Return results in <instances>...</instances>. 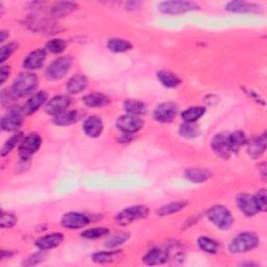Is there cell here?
Returning <instances> with one entry per match:
<instances>
[{
	"label": "cell",
	"instance_id": "cell-19",
	"mask_svg": "<svg viewBox=\"0 0 267 267\" xmlns=\"http://www.w3.org/2000/svg\"><path fill=\"white\" fill-rule=\"evenodd\" d=\"M84 132L91 138H96L101 135L103 130V122L97 116H91L84 122Z\"/></svg>",
	"mask_w": 267,
	"mask_h": 267
},
{
	"label": "cell",
	"instance_id": "cell-28",
	"mask_svg": "<svg viewBox=\"0 0 267 267\" xmlns=\"http://www.w3.org/2000/svg\"><path fill=\"white\" fill-rule=\"evenodd\" d=\"M123 106L127 113L134 116L144 115L147 111L145 103L138 99H127L124 101Z\"/></svg>",
	"mask_w": 267,
	"mask_h": 267
},
{
	"label": "cell",
	"instance_id": "cell-12",
	"mask_svg": "<svg viewBox=\"0 0 267 267\" xmlns=\"http://www.w3.org/2000/svg\"><path fill=\"white\" fill-rule=\"evenodd\" d=\"M23 123L22 114L18 111H9L1 119V129L6 132L17 131Z\"/></svg>",
	"mask_w": 267,
	"mask_h": 267
},
{
	"label": "cell",
	"instance_id": "cell-47",
	"mask_svg": "<svg viewBox=\"0 0 267 267\" xmlns=\"http://www.w3.org/2000/svg\"><path fill=\"white\" fill-rule=\"evenodd\" d=\"M5 34H7L5 30H1V34H0V35H1V42H4L5 41V37H6Z\"/></svg>",
	"mask_w": 267,
	"mask_h": 267
},
{
	"label": "cell",
	"instance_id": "cell-36",
	"mask_svg": "<svg viewBox=\"0 0 267 267\" xmlns=\"http://www.w3.org/2000/svg\"><path fill=\"white\" fill-rule=\"evenodd\" d=\"M130 239V234L125 233V232H120V233H116L114 236H112L108 242L105 243V247L109 249H114L119 247V245L125 243L127 240Z\"/></svg>",
	"mask_w": 267,
	"mask_h": 267
},
{
	"label": "cell",
	"instance_id": "cell-16",
	"mask_svg": "<svg viewBox=\"0 0 267 267\" xmlns=\"http://www.w3.org/2000/svg\"><path fill=\"white\" fill-rule=\"evenodd\" d=\"M237 205L247 216H253L259 212L255 196L247 193H242L237 196Z\"/></svg>",
	"mask_w": 267,
	"mask_h": 267
},
{
	"label": "cell",
	"instance_id": "cell-21",
	"mask_svg": "<svg viewBox=\"0 0 267 267\" xmlns=\"http://www.w3.org/2000/svg\"><path fill=\"white\" fill-rule=\"evenodd\" d=\"M167 258L168 252L166 250L153 249L145 255L143 261L146 265H160L165 263L167 261Z\"/></svg>",
	"mask_w": 267,
	"mask_h": 267
},
{
	"label": "cell",
	"instance_id": "cell-24",
	"mask_svg": "<svg viewBox=\"0 0 267 267\" xmlns=\"http://www.w3.org/2000/svg\"><path fill=\"white\" fill-rule=\"evenodd\" d=\"M88 86V80L84 76H76L71 78L67 83V91L71 94H78L84 91Z\"/></svg>",
	"mask_w": 267,
	"mask_h": 267
},
{
	"label": "cell",
	"instance_id": "cell-1",
	"mask_svg": "<svg viewBox=\"0 0 267 267\" xmlns=\"http://www.w3.org/2000/svg\"><path fill=\"white\" fill-rule=\"evenodd\" d=\"M38 84L39 81L36 74L31 72L21 73L15 80L10 90H12L16 97H25V96H28L36 91Z\"/></svg>",
	"mask_w": 267,
	"mask_h": 267
},
{
	"label": "cell",
	"instance_id": "cell-46",
	"mask_svg": "<svg viewBox=\"0 0 267 267\" xmlns=\"http://www.w3.org/2000/svg\"><path fill=\"white\" fill-rule=\"evenodd\" d=\"M265 163H262L259 165V169H261V177L265 179L266 178V167H265Z\"/></svg>",
	"mask_w": 267,
	"mask_h": 267
},
{
	"label": "cell",
	"instance_id": "cell-26",
	"mask_svg": "<svg viewBox=\"0 0 267 267\" xmlns=\"http://www.w3.org/2000/svg\"><path fill=\"white\" fill-rule=\"evenodd\" d=\"M245 142H247V137H245L243 132L236 131L234 133L228 134V143L232 154L237 153L239 148L245 144Z\"/></svg>",
	"mask_w": 267,
	"mask_h": 267
},
{
	"label": "cell",
	"instance_id": "cell-29",
	"mask_svg": "<svg viewBox=\"0 0 267 267\" xmlns=\"http://www.w3.org/2000/svg\"><path fill=\"white\" fill-rule=\"evenodd\" d=\"M157 77L160 83H161L166 88H176L180 84V80L178 79V77L170 71H165V70L159 71Z\"/></svg>",
	"mask_w": 267,
	"mask_h": 267
},
{
	"label": "cell",
	"instance_id": "cell-27",
	"mask_svg": "<svg viewBox=\"0 0 267 267\" xmlns=\"http://www.w3.org/2000/svg\"><path fill=\"white\" fill-rule=\"evenodd\" d=\"M185 178L192 183H204L211 178V174L208 170L189 168L185 172Z\"/></svg>",
	"mask_w": 267,
	"mask_h": 267
},
{
	"label": "cell",
	"instance_id": "cell-4",
	"mask_svg": "<svg viewBox=\"0 0 267 267\" xmlns=\"http://www.w3.org/2000/svg\"><path fill=\"white\" fill-rule=\"evenodd\" d=\"M72 65V60L69 57H62L53 61L47 67L45 76L47 80L57 81L64 78L69 72Z\"/></svg>",
	"mask_w": 267,
	"mask_h": 267
},
{
	"label": "cell",
	"instance_id": "cell-40",
	"mask_svg": "<svg viewBox=\"0 0 267 267\" xmlns=\"http://www.w3.org/2000/svg\"><path fill=\"white\" fill-rule=\"evenodd\" d=\"M16 223H17V217L13 214V213L2 212L1 222H0V224H1V228L3 229L13 228Z\"/></svg>",
	"mask_w": 267,
	"mask_h": 267
},
{
	"label": "cell",
	"instance_id": "cell-8",
	"mask_svg": "<svg viewBox=\"0 0 267 267\" xmlns=\"http://www.w3.org/2000/svg\"><path fill=\"white\" fill-rule=\"evenodd\" d=\"M143 124L144 123L142 119L130 114L120 116L118 120L116 121V126L126 135H131L139 132L143 127Z\"/></svg>",
	"mask_w": 267,
	"mask_h": 267
},
{
	"label": "cell",
	"instance_id": "cell-31",
	"mask_svg": "<svg viewBox=\"0 0 267 267\" xmlns=\"http://www.w3.org/2000/svg\"><path fill=\"white\" fill-rule=\"evenodd\" d=\"M205 112L206 109L202 108V106H193V108H189L181 113V118L185 122L194 123L204 116Z\"/></svg>",
	"mask_w": 267,
	"mask_h": 267
},
{
	"label": "cell",
	"instance_id": "cell-14",
	"mask_svg": "<svg viewBox=\"0 0 267 267\" xmlns=\"http://www.w3.org/2000/svg\"><path fill=\"white\" fill-rule=\"evenodd\" d=\"M46 60V51L44 49H37L30 52L23 62V66L27 70H37L44 65Z\"/></svg>",
	"mask_w": 267,
	"mask_h": 267
},
{
	"label": "cell",
	"instance_id": "cell-44",
	"mask_svg": "<svg viewBox=\"0 0 267 267\" xmlns=\"http://www.w3.org/2000/svg\"><path fill=\"white\" fill-rule=\"evenodd\" d=\"M16 98V96L14 95V93L12 92V90H3L1 92V104L4 105H9L12 102H14Z\"/></svg>",
	"mask_w": 267,
	"mask_h": 267
},
{
	"label": "cell",
	"instance_id": "cell-25",
	"mask_svg": "<svg viewBox=\"0 0 267 267\" xmlns=\"http://www.w3.org/2000/svg\"><path fill=\"white\" fill-rule=\"evenodd\" d=\"M80 118L77 111H65L53 117V123L59 126H67L76 123Z\"/></svg>",
	"mask_w": 267,
	"mask_h": 267
},
{
	"label": "cell",
	"instance_id": "cell-2",
	"mask_svg": "<svg viewBox=\"0 0 267 267\" xmlns=\"http://www.w3.org/2000/svg\"><path fill=\"white\" fill-rule=\"evenodd\" d=\"M259 245V238L255 233L245 232L235 237L231 243L229 250L233 254H242L256 249Z\"/></svg>",
	"mask_w": 267,
	"mask_h": 267
},
{
	"label": "cell",
	"instance_id": "cell-11",
	"mask_svg": "<svg viewBox=\"0 0 267 267\" xmlns=\"http://www.w3.org/2000/svg\"><path fill=\"white\" fill-rule=\"evenodd\" d=\"M70 103H71V99L66 95L55 96V97L51 98L47 102L45 110L47 114L52 115V116H57L63 112L67 111Z\"/></svg>",
	"mask_w": 267,
	"mask_h": 267
},
{
	"label": "cell",
	"instance_id": "cell-45",
	"mask_svg": "<svg viewBox=\"0 0 267 267\" xmlns=\"http://www.w3.org/2000/svg\"><path fill=\"white\" fill-rule=\"evenodd\" d=\"M9 67L8 66H2L1 67V76H0V78H1V83L3 84L5 82V80L8 78L9 76Z\"/></svg>",
	"mask_w": 267,
	"mask_h": 267
},
{
	"label": "cell",
	"instance_id": "cell-5",
	"mask_svg": "<svg viewBox=\"0 0 267 267\" xmlns=\"http://www.w3.org/2000/svg\"><path fill=\"white\" fill-rule=\"evenodd\" d=\"M148 215V208L145 206H133L124 209L116 215L115 220L121 226H127Z\"/></svg>",
	"mask_w": 267,
	"mask_h": 267
},
{
	"label": "cell",
	"instance_id": "cell-23",
	"mask_svg": "<svg viewBox=\"0 0 267 267\" xmlns=\"http://www.w3.org/2000/svg\"><path fill=\"white\" fill-rule=\"evenodd\" d=\"M83 102L90 108H101L110 102V98L101 93H91L85 96Z\"/></svg>",
	"mask_w": 267,
	"mask_h": 267
},
{
	"label": "cell",
	"instance_id": "cell-43",
	"mask_svg": "<svg viewBox=\"0 0 267 267\" xmlns=\"http://www.w3.org/2000/svg\"><path fill=\"white\" fill-rule=\"evenodd\" d=\"M255 200H256V204H257L259 211L266 210L267 201H266V191L264 189L258 191V193L255 195Z\"/></svg>",
	"mask_w": 267,
	"mask_h": 267
},
{
	"label": "cell",
	"instance_id": "cell-17",
	"mask_svg": "<svg viewBox=\"0 0 267 267\" xmlns=\"http://www.w3.org/2000/svg\"><path fill=\"white\" fill-rule=\"evenodd\" d=\"M47 100V93L42 91L38 92L34 96L26 101V103L23 105L22 108V113L24 115H30L35 112H37L42 105H43Z\"/></svg>",
	"mask_w": 267,
	"mask_h": 267
},
{
	"label": "cell",
	"instance_id": "cell-33",
	"mask_svg": "<svg viewBox=\"0 0 267 267\" xmlns=\"http://www.w3.org/2000/svg\"><path fill=\"white\" fill-rule=\"evenodd\" d=\"M106 46H108V48L112 52H117V53L126 52L130 49H132V44L129 41L123 40V39H117V38L109 40Z\"/></svg>",
	"mask_w": 267,
	"mask_h": 267
},
{
	"label": "cell",
	"instance_id": "cell-6",
	"mask_svg": "<svg viewBox=\"0 0 267 267\" xmlns=\"http://www.w3.org/2000/svg\"><path fill=\"white\" fill-rule=\"evenodd\" d=\"M158 7L162 13L169 15L184 14L200 8L198 4L191 1H164L160 3Z\"/></svg>",
	"mask_w": 267,
	"mask_h": 267
},
{
	"label": "cell",
	"instance_id": "cell-41",
	"mask_svg": "<svg viewBox=\"0 0 267 267\" xmlns=\"http://www.w3.org/2000/svg\"><path fill=\"white\" fill-rule=\"evenodd\" d=\"M17 47H18V44L15 43V42H12V43L4 45L1 48V51H0V62L3 63L5 60H7L10 56L13 55Z\"/></svg>",
	"mask_w": 267,
	"mask_h": 267
},
{
	"label": "cell",
	"instance_id": "cell-37",
	"mask_svg": "<svg viewBox=\"0 0 267 267\" xmlns=\"http://www.w3.org/2000/svg\"><path fill=\"white\" fill-rule=\"evenodd\" d=\"M109 234H110V231L105 228H93V229L85 231L82 234V236L89 240H95V239H99L101 237H104Z\"/></svg>",
	"mask_w": 267,
	"mask_h": 267
},
{
	"label": "cell",
	"instance_id": "cell-15",
	"mask_svg": "<svg viewBox=\"0 0 267 267\" xmlns=\"http://www.w3.org/2000/svg\"><path fill=\"white\" fill-rule=\"evenodd\" d=\"M63 240L64 237L61 233H51L37 239L36 245L41 251H47L59 247V245L63 242Z\"/></svg>",
	"mask_w": 267,
	"mask_h": 267
},
{
	"label": "cell",
	"instance_id": "cell-34",
	"mask_svg": "<svg viewBox=\"0 0 267 267\" xmlns=\"http://www.w3.org/2000/svg\"><path fill=\"white\" fill-rule=\"evenodd\" d=\"M197 244L198 247L200 248V250H202L206 253H209V254H216L218 252V243L213 240L211 238H208V237H200L198 238L197 240Z\"/></svg>",
	"mask_w": 267,
	"mask_h": 267
},
{
	"label": "cell",
	"instance_id": "cell-30",
	"mask_svg": "<svg viewBox=\"0 0 267 267\" xmlns=\"http://www.w3.org/2000/svg\"><path fill=\"white\" fill-rule=\"evenodd\" d=\"M121 257V252L120 251H108V252H100V253H95L92 256V260L96 263H111L116 260H118Z\"/></svg>",
	"mask_w": 267,
	"mask_h": 267
},
{
	"label": "cell",
	"instance_id": "cell-10",
	"mask_svg": "<svg viewBox=\"0 0 267 267\" xmlns=\"http://www.w3.org/2000/svg\"><path fill=\"white\" fill-rule=\"evenodd\" d=\"M90 221L91 220L87 215L82 214V213H78V212H70L63 216L61 223L64 228L77 230V229H81V228L88 226Z\"/></svg>",
	"mask_w": 267,
	"mask_h": 267
},
{
	"label": "cell",
	"instance_id": "cell-42",
	"mask_svg": "<svg viewBox=\"0 0 267 267\" xmlns=\"http://www.w3.org/2000/svg\"><path fill=\"white\" fill-rule=\"evenodd\" d=\"M46 254L44 252H39V253H36L34 255H31L30 257H28L26 259V261L23 262V265L25 266H33V265H37L39 263H41L42 261L44 260Z\"/></svg>",
	"mask_w": 267,
	"mask_h": 267
},
{
	"label": "cell",
	"instance_id": "cell-3",
	"mask_svg": "<svg viewBox=\"0 0 267 267\" xmlns=\"http://www.w3.org/2000/svg\"><path fill=\"white\" fill-rule=\"evenodd\" d=\"M208 219L220 230H229L234 223V218L231 212L223 206L212 207L207 212Z\"/></svg>",
	"mask_w": 267,
	"mask_h": 267
},
{
	"label": "cell",
	"instance_id": "cell-7",
	"mask_svg": "<svg viewBox=\"0 0 267 267\" xmlns=\"http://www.w3.org/2000/svg\"><path fill=\"white\" fill-rule=\"evenodd\" d=\"M42 143L41 137L38 134H29L23 138L19 146V156L22 160H27L30 156H33L40 148Z\"/></svg>",
	"mask_w": 267,
	"mask_h": 267
},
{
	"label": "cell",
	"instance_id": "cell-13",
	"mask_svg": "<svg viewBox=\"0 0 267 267\" xmlns=\"http://www.w3.org/2000/svg\"><path fill=\"white\" fill-rule=\"evenodd\" d=\"M226 9L232 13H252V14H258L262 12V8L260 5L255 4L248 1H231L226 5Z\"/></svg>",
	"mask_w": 267,
	"mask_h": 267
},
{
	"label": "cell",
	"instance_id": "cell-9",
	"mask_svg": "<svg viewBox=\"0 0 267 267\" xmlns=\"http://www.w3.org/2000/svg\"><path fill=\"white\" fill-rule=\"evenodd\" d=\"M178 113V105L174 102H164L159 104L155 112L154 118L161 123H168L175 119Z\"/></svg>",
	"mask_w": 267,
	"mask_h": 267
},
{
	"label": "cell",
	"instance_id": "cell-38",
	"mask_svg": "<svg viewBox=\"0 0 267 267\" xmlns=\"http://www.w3.org/2000/svg\"><path fill=\"white\" fill-rule=\"evenodd\" d=\"M21 138H22V134H21V133H18L16 135H14L13 137H10L8 140L5 142V144L3 145L2 151H1V155L4 157L8 153L12 152L13 148L18 144V142H21Z\"/></svg>",
	"mask_w": 267,
	"mask_h": 267
},
{
	"label": "cell",
	"instance_id": "cell-18",
	"mask_svg": "<svg viewBox=\"0 0 267 267\" xmlns=\"http://www.w3.org/2000/svg\"><path fill=\"white\" fill-rule=\"evenodd\" d=\"M211 146L213 151L223 158H229L232 155L228 143V134L220 133L214 136L212 139Z\"/></svg>",
	"mask_w": 267,
	"mask_h": 267
},
{
	"label": "cell",
	"instance_id": "cell-39",
	"mask_svg": "<svg viewBox=\"0 0 267 267\" xmlns=\"http://www.w3.org/2000/svg\"><path fill=\"white\" fill-rule=\"evenodd\" d=\"M46 48L51 53H60L66 48V42L62 39H53L48 42Z\"/></svg>",
	"mask_w": 267,
	"mask_h": 267
},
{
	"label": "cell",
	"instance_id": "cell-32",
	"mask_svg": "<svg viewBox=\"0 0 267 267\" xmlns=\"http://www.w3.org/2000/svg\"><path fill=\"white\" fill-rule=\"evenodd\" d=\"M187 205H188V202L184 201V200H178V201L169 202V204H167V205L159 209L158 214L160 216H166V215L174 214V213H177L180 210H183Z\"/></svg>",
	"mask_w": 267,
	"mask_h": 267
},
{
	"label": "cell",
	"instance_id": "cell-20",
	"mask_svg": "<svg viewBox=\"0 0 267 267\" xmlns=\"http://www.w3.org/2000/svg\"><path fill=\"white\" fill-rule=\"evenodd\" d=\"M266 141L267 140H266L265 134H263L260 137L254 138L253 140H251L249 142V145H248L249 155L254 159H257V158L261 157L266 149Z\"/></svg>",
	"mask_w": 267,
	"mask_h": 267
},
{
	"label": "cell",
	"instance_id": "cell-48",
	"mask_svg": "<svg viewBox=\"0 0 267 267\" xmlns=\"http://www.w3.org/2000/svg\"><path fill=\"white\" fill-rule=\"evenodd\" d=\"M127 4L131 5L130 8H136V7H137L139 4H140V3H139V2H129Z\"/></svg>",
	"mask_w": 267,
	"mask_h": 267
},
{
	"label": "cell",
	"instance_id": "cell-22",
	"mask_svg": "<svg viewBox=\"0 0 267 267\" xmlns=\"http://www.w3.org/2000/svg\"><path fill=\"white\" fill-rule=\"evenodd\" d=\"M78 8V4L73 2H57L49 8V14L52 17H64L71 14Z\"/></svg>",
	"mask_w": 267,
	"mask_h": 267
},
{
	"label": "cell",
	"instance_id": "cell-35",
	"mask_svg": "<svg viewBox=\"0 0 267 267\" xmlns=\"http://www.w3.org/2000/svg\"><path fill=\"white\" fill-rule=\"evenodd\" d=\"M179 134L180 136H183L187 139H193L200 134V131L196 124L185 122L179 127Z\"/></svg>",
	"mask_w": 267,
	"mask_h": 267
}]
</instances>
